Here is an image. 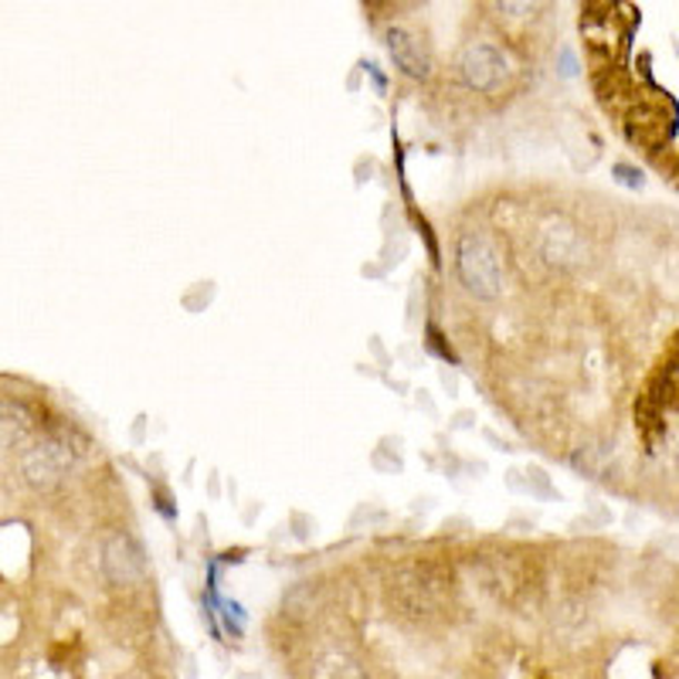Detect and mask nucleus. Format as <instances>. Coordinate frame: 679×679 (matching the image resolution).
<instances>
[{
	"mask_svg": "<svg viewBox=\"0 0 679 679\" xmlns=\"http://www.w3.org/2000/svg\"><path fill=\"white\" fill-rule=\"evenodd\" d=\"M455 268L462 286L475 299H496L503 293V265L500 252L486 232H462L455 245Z\"/></svg>",
	"mask_w": 679,
	"mask_h": 679,
	"instance_id": "obj_1",
	"label": "nucleus"
},
{
	"mask_svg": "<svg viewBox=\"0 0 679 679\" xmlns=\"http://www.w3.org/2000/svg\"><path fill=\"white\" fill-rule=\"evenodd\" d=\"M391 594L407 616H432L449 601V574L429 561L404 564L391 581Z\"/></svg>",
	"mask_w": 679,
	"mask_h": 679,
	"instance_id": "obj_2",
	"label": "nucleus"
},
{
	"mask_svg": "<svg viewBox=\"0 0 679 679\" xmlns=\"http://www.w3.org/2000/svg\"><path fill=\"white\" fill-rule=\"evenodd\" d=\"M72 462H76V449L68 445L65 439L51 435V439H41V442H35L31 449L21 452V475H24V483L31 490L48 493L65 480L68 469H72Z\"/></svg>",
	"mask_w": 679,
	"mask_h": 679,
	"instance_id": "obj_3",
	"label": "nucleus"
},
{
	"mask_svg": "<svg viewBox=\"0 0 679 679\" xmlns=\"http://www.w3.org/2000/svg\"><path fill=\"white\" fill-rule=\"evenodd\" d=\"M462 79L469 89L475 92H496L506 79H510V61L506 55L490 45V41H472L462 51Z\"/></svg>",
	"mask_w": 679,
	"mask_h": 679,
	"instance_id": "obj_4",
	"label": "nucleus"
},
{
	"mask_svg": "<svg viewBox=\"0 0 679 679\" xmlns=\"http://www.w3.org/2000/svg\"><path fill=\"white\" fill-rule=\"evenodd\" d=\"M102 571L109 578V584L129 588V584H140L147 578V561L140 543L126 533H112L102 548Z\"/></svg>",
	"mask_w": 679,
	"mask_h": 679,
	"instance_id": "obj_5",
	"label": "nucleus"
},
{
	"mask_svg": "<svg viewBox=\"0 0 679 679\" xmlns=\"http://www.w3.org/2000/svg\"><path fill=\"white\" fill-rule=\"evenodd\" d=\"M540 255L551 265H578L584 258V242L571 222L551 218L540 228Z\"/></svg>",
	"mask_w": 679,
	"mask_h": 679,
	"instance_id": "obj_6",
	"label": "nucleus"
},
{
	"mask_svg": "<svg viewBox=\"0 0 679 679\" xmlns=\"http://www.w3.org/2000/svg\"><path fill=\"white\" fill-rule=\"evenodd\" d=\"M387 51L394 58V65L401 68V72L407 76H415V79H425L432 72V55L425 48V41L415 35V31H407V28H391L387 31Z\"/></svg>",
	"mask_w": 679,
	"mask_h": 679,
	"instance_id": "obj_7",
	"label": "nucleus"
},
{
	"mask_svg": "<svg viewBox=\"0 0 679 679\" xmlns=\"http://www.w3.org/2000/svg\"><path fill=\"white\" fill-rule=\"evenodd\" d=\"M35 429V415L24 401L0 397V452L21 445Z\"/></svg>",
	"mask_w": 679,
	"mask_h": 679,
	"instance_id": "obj_8",
	"label": "nucleus"
},
{
	"mask_svg": "<svg viewBox=\"0 0 679 679\" xmlns=\"http://www.w3.org/2000/svg\"><path fill=\"white\" fill-rule=\"evenodd\" d=\"M309 679H367V676L361 662L344 649H323L309 666Z\"/></svg>",
	"mask_w": 679,
	"mask_h": 679,
	"instance_id": "obj_9",
	"label": "nucleus"
}]
</instances>
